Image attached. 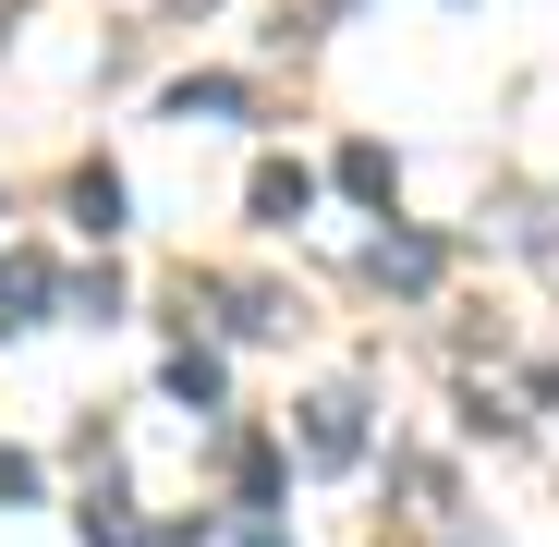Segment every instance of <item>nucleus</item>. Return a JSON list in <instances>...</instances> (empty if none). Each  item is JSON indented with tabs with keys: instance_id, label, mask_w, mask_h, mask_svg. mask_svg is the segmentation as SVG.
<instances>
[{
	"instance_id": "3",
	"label": "nucleus",
	"mask_w": 559,
	"mask_h": 547,
	"mask_svg": "<svg viewBox=\"0 0 559 547\" xmlns=\"http://www.w3.org/2000/svg\"><path fill=\"white\" fill-rule=\"evenodd\" d=\"M73 219H85V231H122V182L85 170V182H73Z\"/></svg>"
},
{
	"instance_id": "2",
	"label": "nucleus",
	"mask_w": 559,
	"mask_h": 547,
	"mask_svg": "<svg viewBox=\"0 0 559 547\" xmlns=\"http://www.w3.org/2000/svg\"><path fill=\"white\" fill-rule=\"evenodd\" d=\"M305 195H317V182H305V170H280V158L255 170V219H305Z\"/></svg>"
},
{
	"instance_id": "4",
	"label": "nucleus",
	"mask_w": 559,
	"mask_h": 547,
	"mask_svg": "<svg viewBox=\"0 0 559 547\" xmlns=\"http://www.w3.org/2000/svg\"><path fill=\"white\" fill-rule=\"evenodd\" d=\"M378 281H402V293H426V281H438V243H378Z\"/></svg>"
},
{
	"instance_id": "1",
	"label": "nucleus",
	"mask_w": 559,
	"mask_h": 547,
	"mask_svg": "<svg viewBox=\"0 0 559 547\" xmlns=\"http://www.w3.org/2000/svg\"><path fill=\"white\" fill-rule=\"evenodd\" d=\"M353 450H365V426H353V402H317V414H305V463H329V475H341Z\"/></svg>"
}]
</instances>
